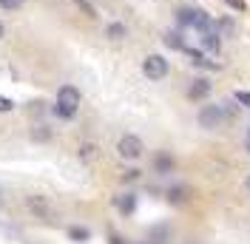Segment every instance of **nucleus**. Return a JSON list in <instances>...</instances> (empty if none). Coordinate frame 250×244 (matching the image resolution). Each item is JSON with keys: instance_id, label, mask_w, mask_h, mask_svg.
Listing matches in <instances>:
<instances>
[{"instance_id": "nucleus-1", "label": "nucleus", "mask_w": 250, "mask_h": 244, "mask_svg": "<svg viewBox=\"0 0 250 244\" xmlns=\"http://www.w3.org/2000/svg\"><path fill=\"white\" fill-rule=\"evenodd\" d=\"M80 108V91L74 85H62L60 91H57V105H54V114L62 117V120H71L74 114H77Z\"/></svg>"}, {"instance_id": "nucleus-2", "label": "nucleus", "mask_w": 250, "mask_h": 244, "mask_svg": "<svg viewBox=\"0 0 250 244\" xmlns=\"http://www.w3.org/2000/svg\"><path fill=\"white\" fill-rule=\"evenodd\" d=\"M142 151H145V145H142V139L134 137V134H128V137H123L120 142H117V153H120L123 159H128V162L140 159Z\"/></svg>"}, {"instance_id": "nucleus-3", "label": "nucleus", "mask_w": 250, "mask_h": 244, "mask_svg": "<svg viewBox=\"0 0 250 244\" xmlns=\"http://www.w3.org/2000/svg\"><path fill=\"white\" fill-rule=\"evenodd\" d=\"M142 74L148 77V80H162V77L168 74V60H165L162 54L145 57V62H142Z\"/></svg>"}, {"instance_id": "nucleus-4", "label": "nucleus", "mask_w": 250, "mask_h": 244, "mask_svg": "<svg viewBox=\"0 0 250 244\" xmlns=\"http://www.w3.org/2000/svg\"><path fill=\"white\" fill-rule=\"evenodd\" d=\"M196 120H199V125H202V128H208V131H216L219 125H222V108H219V105L202 108Z\"/></svg>"}, {"instance_id": "nucleus-5", "label": "nucleus", "mask_w": 250, "mask_h": 244, "mask_svg": "<svg viewBox=\"0 0 250 244\" xmlns=\"http://www.w3.org/2000/svg\"><path fill=\"white\" fill-rule=\"evenodd\" d=\"M202 15L199 9H190V6H185V9H179L176 12V23L182 26V29H188V26H196V17Z\"/></svg>"}, {"instance_id": "nucleus-6", "label": "nucleus", "mask_w": 250, "mask_h": 244, "mask_svg": "<svg viewBox=\"0 0 250 244\" xmlns=\"http://www.w3.org/2000/svg\"><path fill=\"white\" fill-rule=\"evenodd\" d=\"M208 94H210V82H208V80H193L190 88H188V97H190V100H205Z\"/></svg>"}, {"instance_id": "nucleus-7", "label": "nucleus", "mask_w": 250, "mask_h": 244, "mask_svg": "<svg viewBox=\"0 0 250 244\" xmlns=\"http://www.w3.org/2000/svg\"><path fill=\"white\" fill-rule=\"evenodd\" d=\"M202 48L208 54H216L219 51V31L210 29V31H202Z\"/></svg>"}, {"instance_id": "nucleus-8", "label": "nucleus", "mask_w": 250, "mask_h": 244, "mask_svg": "<svg viewBox=\"0 0 250 244\" xmlns=\"http://www.w3.org/2000/svg\"><path fill=\"white\" fill-rule=\"evenodd\" d=\"M26 204H29V210H31L34 216H51V210H48V204H46V199L29 196V199H26Z\"/></svg>"}, {"instance_id": "nucleus-9", "label": "nucleus", "mask_w": 250, "mask_h": 244, "mask_svg": "<svg viewBox=\"0 0 250 244\" xmlns=\"http://www.w3.org/2000/svg\"><path fill=\"white\" fill-rule=\"evenodd\" d=\"M117 207L123 210L125 216L134 213V207H137V196L134 193H125V196H117Z\"/></svg>"}, {"instance_id": "nucleus-10", "label": "nucleus", "mask_w": 250, "mask_h": 244, "mask_svg": "<svg viewBox=\"0 0 250 244\" xmlns=\"http://www.w3.org/2000/svg\"><path fill=\"white\" fill-rule=\"evenodd\" d=\"M154 165H156L159 173H171V170H173V159L168 156V153H159V156L154 159Z\"/></svg>"}, {"instance_id": "nucleus-11", "label": "nucleus", "mask_w": 250, "mask_h": 244, "mask_svg": "<svg viewBox=\"0 0 250 244\" xmlns=\"http://www.w3.org/2000/svg\"><path fill=\"white\" fill-rule=\"evenodd\" d=\"M165 46L182 51V48H185V40H182V34H179V31H168V34H165Z\"/></svg>"}, {"instance_id": "nucleus-12", "label": "nucleus", "mask_w": 250, "mask_h": 244, "mask_svg": "<svg viewBox=\"0 0 250 244\" xmlns=\"http://www.w3.org/2000/svg\"><path fill=\"white\" fill-rule=\"evenodd\" d=\"M31 139H34V142H48V139H51V131H48V125H37V128L31 131Z\"/></svg>"}, {"instance_id": "nucleus-13", "label": "nucleus", "mask_w": 250, "mask_h": 244, "mask_svg": "<svg viewBox=\"0 0 250 244\" xmlns=\"http://www.w3.org/2000/svg\"><path fill=\"white\" fill-rule=\"evenodd\" d=\"M105 34H108L111 40H123V37H125V26H123V23H108Z\"/></svg>"}, {"instance_id": "nucleus-14", "label": "nucleus", "mask_w": 250, "mask_h": 244, "mask_svg": "<svg viewBox=\"0 0 250 244\" xmlns=\"http://www.w3.org/2000/svg\"><path fill=\"white\" fill-rule=\"evenodd\" d=\"M68 236H71L74 242H88V236H91V233H88L85 227H71V230H68Z\"/></svg>"}, {"instance_id": "nucleus-15", "label": "nucleus", "mask_w": 250, "mask_h": 244, "mask_svg": "<svg viewBox=\"0 0 250 244\" xmlns=\"http://www.w3.org/2000/svg\"><path fill=\"white\" fill-rule=\"evenodd\" d=\"M94 156H97V145H83V148H80V159H83V162H91Z\"/></svg>"}, {"instance_id": "nucleus-16", "label": "nucleus", "mask_w": 250, "mask_h": 244, "mask_svg": "<svg viewBox=\"0 0 250 244\" xmlns=\"http://www.w3.org/2000/svg\"><path fill=\"white\" fill-rule=\"evenodd\" d=\"M185 199V190L182 187H173V190H168V202H173V204H179Z\"/></svg>"}, {"instance_id": "nucleus-17", "label": "nucleus", "mask_w": 250, "mask_h": 244, "mask_svg": "<svg viewBox=\"0 0 250 244\" xmlns=\"http://www.w3.org/2000/svg\"><path fill=\"white\" fill-rule=\"evenodd\" d=\"M74 3H77V6H80V9H83V12H85L88 17H97V9H94L88 0H74Z\"/></svg>"}, {"instance_id": "nucleus-18", "label": "nucleus", "mask_w": 250, "mask_h": 244, "mask_svg": "<svg viewBox=\"0 0 250 244\" xmlns=\"http://www.w3.org/2000/svg\"><path fill=\"white\" fill-rule=\"evenodd\" d=\"M23 6V0H0V9H6V12H15Z\"/></svg>"}, {"instance_id": "nucleus-19", "label": "nucleus", "mask_w": 250, "mask_h": 244, "mask_svg": "<svg viewBox=\"0 0 250 244\" xmlns=\"http://www.w3.org/2000/svg\"><path fill=\"white\" fill-rule=\"evenodd\" d=\"M12 108H15V102H12L9 97H0V114H9Z\"/></svg>"}, {"instance_id": "nucleus-20", "label": "nucleus", "mask_w": 250, "mask_h": 244, "mask_svg": "<svg viewBox=\"0 0 250 244\" xmlns=\"http://www.w3.org/2000/svg\"><path fill=\"white\" fill-rule=\"evenodd\" d=\"M233 100H236V102H242V105H248V108H250V91H236Z\"/></svg>"}, {"instance_id": "nucleus-21", "label": "nucleus", "mask_w": 250, "mask_h": 244, "mask_svg": "<svg viewBox=\"0 0 250 244\" xmlns=\"http://www.w3.org/2000/svg\"><path fill=\"white\" fill-rule=\"evenodd\" d=\"M219 29H222V34H233L236 26L230 23V20H222V23H219Z\"/></svg>"}, {"instance_id": "nucleus-22", "label": "nucleus", "mask_w": 250, "mask_h": 244, "mask_svg": "<svg viewBox=\"0 0 250 244\" xmlns=\"http://www.w3.org/2000/svg\"><path fill=\"white\" fill-rule=\"evenodd\" d=\"M236 111H239V108H236L233 102H225V108H222V117H236Z\"/></svg>"}, {"instance_id": "nucleus-23", "label": "nucleus", "mask_w": 250, "mask_h": 244, "mask_svg": "<svg viewBox=\"0 0 250 244\" xmlns=\"http://www.w3.org/2000/svg\"><path fill=\"white\" fill-rule=\"evenodd\" d=\"M137 176H140V170H128L123 179H125V182H131V179H137Z\"/></svg>"}, {"instance_id": "nucleus-24", "label": "nucleus", "mask_w": 250, "mask_h": 244, "mask_svg": "<svg viewBox=\"0 0 250 244\" xmlns=\"http://www.w3.org/2000/svg\"><path fill=\"white\" fill-rule=\"evenodd\" d=\"M3 31H6V29H3V23H0V37H3Z\"/></svg>"}, {"instance_id": "nucleus-25", "label": "nucleus", "mask_w": 250, "mask_h": 244, "mask_svg": "<svg viewBox=\"0 0 250 244\" xmlns=\"http://www.w3.org/2000/svg\"><path fill=\"white\" fill-rule=\"evenodd\" d=\"M248 148H250V134H248Z\"/></svg>"}, {"instance_id": "nucleus-26", "label": "nucleus", "mask_w": 250, "mask_h": 244, "mask_svg": "<svg viewBox=\"0 0 250 244\" xmlns=\"http://www.w3.org/2000/svg\"><path fill=\"white\" fill-rule=\"evenodd\" d=\"M248 187H250V179H248Z\"/></svg>"}]
</instances>
